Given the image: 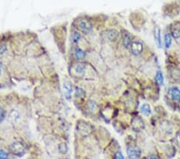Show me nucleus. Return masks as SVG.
Returning <instances> with one entry per match:
<instances>
[{
	"mask_svg": "<svg viewBox=\"0 0 180 159\" xmlns=\"http://www.w3.org/2000/svg\"><path fill=\"white\" fill-rule=\"evenodd\" d=\"M10 150L13 154L18 157H22L26 153V148L23 144L20 142H12L10 146Z\"/></svg>",
	"mask_w": 180,
	"mask_h": 159,
	"instance_id": "nucleus-1",
	"label": "nucleus"
},
{
	"mask_svg": "<svg viewBox=\"0 0 180 159\" xmlns=\"http://www.w3.org/2000/svg\"><path fill=\"white\" fill-rule=\"evenodd\" d=\"M142 50H143V45L139 41H135L131 44V51L135 56L140 55L142 52Z\"/></svg>",
	"mask_w": 180,
	"mask_h": 159,
	"instance_id": "nucleus-2",
	"label": "nucleus"
},
{
	"mask_svg": "<svg viewBox=\"0 0 180 159\" xmlns=\"http://www.w3.org/2000/svg\"><path fill=\"white\" fill-rule=\"evenodd\" d=\"M127 153L130 159H139L141 157V150L136 147H130L127 149Z\"/></svg>",
	"mask_w": 180,
	"mask_h": 159,
	"instance_id": "nucleus-3",
	"label": "nucleus"
},
{
	"mask_svg": "<svg viewBox=\"0 0 180 159\" xmlns=\"http://www.w3.org/2000/svg\"><path fill=\"white\" fill-rule=\"evenodd\" d=\"M77 129L78 131L83 135H87L91 133V125H88L87 122L78 123Z\"/></svg>",
	"mask_w": 180,
	"mask_h": 159,
	"instance_id": "nucleus-4",
	"label": "nucleus"
},
{
	"mask_svg": "<svg viewBox=\"0 0 180 159\" xmlns=\"http://www.w3.org/2000/svg\"><path fill=\"white\" fill-rule=\"evenodd\" d=\"M78 28L80 29L83 33L85 34H88L91 31V24L90 22H88L87 20H81L79 23H78Z\"/></svg>",
	"mask_w": 180,
	"mask_h": 159,
	"instance_id": "nucleus-5",
	"label": "nucleus"
},
{
	"mask_svg": "<svg viewBox=\"0 0 180 159\" xmlns=\"http://www.w3.org/2000/svg\"><path fill=\"white\" fill-rule=\"evenodd\" d=\"M168 95L173 101H180V90L175 87L170 88Z\"/></svg>",
	"mask_w": 180,
	"mask_h": 159,
	"instance_id": "nucleus-6",
	"label": "nucleus"
},
{
	"mask_svg": "<svg viewBox=\"0 0 180 159\" xmlns=\"http://www.w3.org/2000/svg\"><path fill=\"white\" fill-rule=\"evenodd\" d=\"M63 90L65 97H66L67 99H70V97H71L72 92H73V86H72V84L70 82L66 81L64 83Z\"/></svg>",
	"mask_w": 180,
	"mask_h": 159,
	"instance_id": "nucleus-7",
	"label": "nucleus"
},
{
	"mask_svg": "<svg viewBox=\"0 0 180 159\" xmlns=\"http://www.w3.org/2000/svg\"><path fill=\"white\" fill-rule=\"evenodd\" d=\"M9 119L12 123H18L20 120V114L17 110H11L9 113Z\"/></svg>",
	"mask_w": 180,
	"mask_h": 159,
	"instance_id": "nucleus-8",
	"label": "nucleus"
},
{
	"mask_svg": "<svg viewBox=\"0 0 180 159\" xmlns=\"http://www.w3.org/2000/svg\"><path fill=\"white\" fill-rule=\"evenodd\" d=\"M119 35V32L115 29H110L106 33V37L107 39L110 41H114L118 39Z\"/></svg>",
	"mask_w": 180,
	"mask_h": 159,
	"instance_id": "nucleus-9",
	"label": "nucleus"
},
{
	"mask_svg": "<svg viewBox=\"0 0 180 159\" xmlns=\"http://www.w3.org/2000/svg\"><path fill=\"white\" fill-rule=\"evenodd\" d=\"M160 28L159 27H156L155 28V31H154V37H155V39L156 41V43L158 47H162V42H161V35H160Z\"/></svg>",
	"mask_w": 180,
	"mask_h": 159,
	"instance_id": "nucleus-10",
	"label": "nucleus"
},
{
	"mask_svg": "<svg viewBox=\"0 0 180 159\" xmlns=\"http://www.w3.org/2000/svg\"><path fill=\"white\" fill-rule=\"evenodd\" d=\"M140 111H141L142 114H143L144 116H148V115L151 113V109H150V106L148 104H143L140 108Z\"/></svg>",
	"mask_w": 180,
	"mask_h": 159,
	"instance_id": "nucleus-11",
	"label": "nucleus"
},
{
	"mask_svg": "<svg viewBox=\"0 0 180 159\" xmlns=\"http://www.w3.org/2000/svg\"><path fill=\"white\" fill-rule=\"evenodd\" d=\"M74 56H75V58L77 60H82V59L84 58L85 52L81 48H78L77 47L75 51H74Z\"/></svg>",
	"mask_w": 180,
	"mask_h": 159,
	"instance_id": "nucleus-12",
	"label": "nucleus"
},
{
	"mask_svg": "<svg viewBox=\"0 0 180 159\" xmlns=\"http://www.w3.org/2000/svg\"><path fill=\"white\" fill-rule=\"evenodd\" d=\"M171 35L175 39H178V38H180V27H173L171 29Z\"/></svg>",
	"mask_w": 180,
	"mask_h": 159,
	"instance_id": "nucleus-13",
	"label": "nucleus"
},
{
	"mask_svg": "<svg viewBox=\"0 0 180 159\" xmlns=\"http://www.w3.org/2000/svg\"><path fill=\"white\" fill-rule=\"evenodd\" d=\"M67 150H68L67 145L65 142H62V143H60V144L59 145V151L61 153L65 154V153H67Z\"/></svg>",
	"mask_w": 180,
	"mask_h": 159,
	"instance_id": "nucleus-14",
	"label": "nucleus"
},
{
	"mask_svg": "<svg viewBox=\"0 0 180 159\" xmlns=\"http://www.w3.org/2000/svg\"><path fill=\"white\" fill-rule=\"evenodd\" d=\"M164 41H165V46L167 48H169L171 45V37L169 34H166L164 36Z\"/></svg>",
	"mask_w": 180,
	"mask_h": 159,
	"instance_id": "nucleus-15",
	"label": "nucleus"
},
{
	"mask_svg": "<svg viewBox=\"0 0 180 159\" xmlns=\"http://www.w3.org/2000/svg\"><path fill=\"white\" fill-rule=\"evenodd\" d=\"M155 79H156V81L159 83L160 85L163 84V73L160 71L157 72L156 76H155Z\"/></svg>",
	"mask_w": 180,
	"mask_h": 159,
	"instance_id": "nucleus-16",
	"label": "nucleus"
},
{
	"mask_svg": "<svg viewBox=\"0 0 180 159\" xmlns=\"http://www.w3.org/2000/svg\"><path fill=\"white\" fill-rule=\"evenodd\" d=\"M130 42H131V37H130L129 35L125 34L123 37V45L125 46L126 47H127L130 45Z\"/></svg>",
	"mask_w": 180,
	"mask_h": 159,
	"instance_id": "nucleus-17",
	"label": "nucleus"
},
{
	"mask_svg": "<svg viewBox=\"0 0 180 159\" xmlns=\"http://www.w3.org/2000/svg\"><path fill=\"white\" fill-rule=\"evenodd\" d=\"M85 71V66L83 65H77L75 67V72L78 74H82Z\"/></svg>",
	"mask_w": 180,
	"mask_h": 159,
	"instance_id": "nucleus-18",
	"label": "nucleus"
},
{
	"mask_svg": "<svg viewBox=\"0 0 180 159\" xmlns=\"http://www.w3.org/2000/svg\"><path fill=\"white\" fill-rule=\"evenodd\" d=\"M87 107H88V109H89L90 111H92V112H93V111H95V110L96 109L97 105H96L95 102L91 101L88 102V104H87Z\"/></svg>",
	"mask_w": 180,
	"mask_h": 159,
	"instance_id": "nucleus-19",
	"label": "nucleus"
},
{
	"mask_svg": "<svg viewBox=\"0 0 180 159\" xmlns=\"http://www.w3.org/2000/svg\"><path fill=\"white\" fill-rule=\"evenodd\" d=\"M6 51H7V47L5 43H2L0 45V57H2L6 54Z\"/></svg>",
	"mask_w": 180,
	"mask_h": 159,
	"instance_id": "nucleus-20",
	"label": "nucleus"
},
{
	"mask_svg": "<svg viewBox=\"0 0 180 159\" xmlns=\"http://www.w3.org/2000/svg\"><path fill=\"white\" fill-rule=\"evenodd\" d=\"M72 39H73L74 43H78L81 39V35L78 32H74V34L72 35Z\"/></svg>",
	"mask_w": 180,
	"mask_h": 159,
	"instance_id": "nucleus-21",
	"label": "nucleus"
},
{
	"mask_svg": "<svg viewBox=\"0 0 180 159\" xmlns=\"http://www.w3.org/2000/svg\"><path fill=\"white\" fill-rule=\"evenodd\" d=\"M5 117H6V112L5 110L0 106V123L2 122L4 120Z\"/></svg>",
	"mask_w": 180,
	"mask_h": 159,
	"instance_id": "nucleus-22",
	"label": "nucleus"
},
{
	"mask_svg": "<svg viewBox=\"0 0 180 159\" xmlns=\"http://www.w3.org/2000/svg\"><path fill=\"white\" fill-rule=\"evenodd\" d=\"M8 158V154L6 153V151L3 150H0V159H7Z\"/></svg>",
	"mask_w": 180,
	"mask_h": 159,
	"instance_id": "nucleus-23",
	"label": "nucleus"
},
{
	"mask_svg": "<svg viewBox=\"0 0 180 159\" xmlns=\"http://www.w3.org/2000/svg\"><path fill=\"white\" fill-rule=\"evenodd\" d=\"M115 158L116 159H124V157H123V154L122 153V152H120V151L117 152L116 154H115Z\"/></svg>",
	"mask_w": 180,
	"mask_h": 159,
	"instance_id": "nucleus-24",
	"label": "nucleus"
},
{
	"mask_svg": "<svg viewBox=\"0 0 180 159\" xmlns=\"http://www.w3.org/2000/svg\"><path fill=\"white\" fill-rule=\"evenodd\" d=\"M144 159H158V157H157L155 155L150 154V155H149V156H147V157H145Z\"/></svg>",
	"mask_w": 180,
	"mask_h": 159,
	"instance_id": "nucleus-25",
	"label": "nucleus"
},
{
	"mask_svg": "<svg viewBox=\"0 0 180 159\" xmlns=\"http://www.w3.org/2000/svg\"><path fill=\"white\" fill-rule=\"evenodd\" d=\"M176 141L180 145V132L177 133V135H176Z\"/></svg>",
	"mask_w": 180,
	"mask_h": 159,
	"instance_id": "nucleus-26",
	"label": "nucleus"
},
{
	"mask_svg": "<svg viewBox=\"0 0 180 159\" xmlns=\"http://www.w3.org/2000/svg\"><path fill=\"white\" fill-rule=\"evenodd\" d=\"M1 68H2V65L0 64V74H1Z\"/></svg>",
	"mask_w": 180,
	"mask_h": 159,
	"instance_id": "nucleus-27",
	"label": "nucleus"
},
{
	"mask_svg": "<svg viewBox=\"0 0 180 159\" xmlns=\"http://www.w3.org/2000/svg\"><path fill=\"white\" fill-rule=\"evenodd\" d=\"M178 110L180 111V102H179V104H178Z\"/></svg>",
	"mask_w": 180,
	"mask_h": 159,
	"instance_id": "nucleus-28",
	"label": "nucleus"
}]
</instances>
